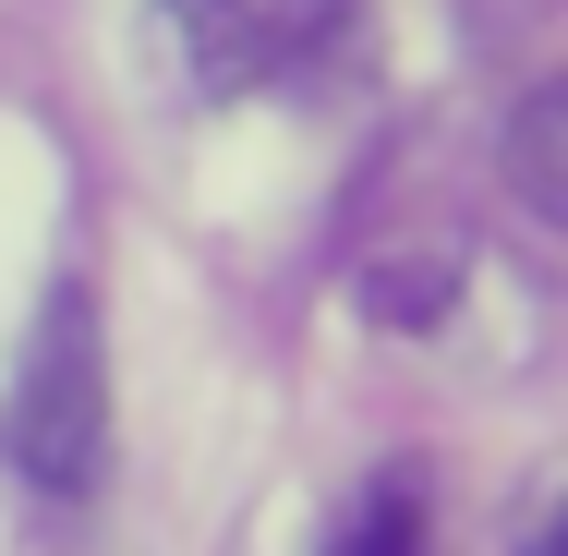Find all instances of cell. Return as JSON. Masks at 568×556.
I'll use <instances>...</instances> for the list:
<instances>
[{"mask_svg": "<svg viewBox=\"0 0 568 556\" xmlns=\"http://www.w3.org/2000/svg\"><path fill=\"white\" fill-rule=\"evenodd\" d=\"M98 327H85V303H49V327H37V363H24V387H12V472L37 484V496H85L98 484Z\"/></svg>", "mask_w": 568, "mask_h": 556, "instance_id": "6da1fadb", "label": "cell"}, {"mask_svg": "<svg viewBox=\"0 0 568 556\" xmlns=\"http://www.w3.org/2000/svg\"><path fill=\"white\" fill-rule=\"evenodd\" d=\"M339 556H424V484H412V472H387V484L351 508Z\"/></svg>", "mask_w": 568, "mask_h": 556, "instance_id": "7a4b0ae2", "label": "cell"}, {"mask_svg": "<svg viewBox=\"0 0 568 556\" xmlns=\"http://www.w3.org/2000/svg\"><path fill=\"white\" fill-rule=\"evenodd\" d=\"M520 194H532V219H568V194H557V98L520 110Z\"/></svg>", "mask_w": 568, "mask_h": 556, "instance_id": "3957f363", "label": "cell"}]
</instances>
